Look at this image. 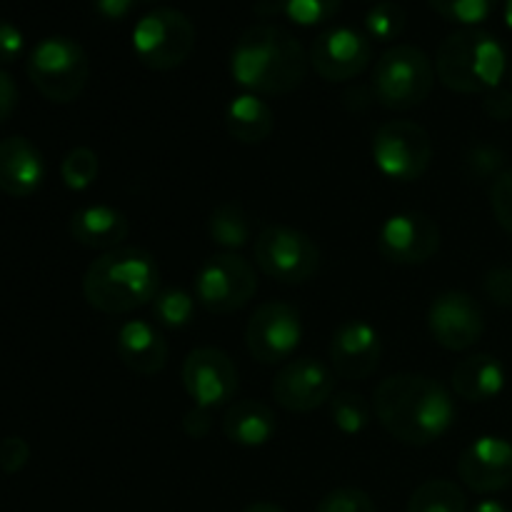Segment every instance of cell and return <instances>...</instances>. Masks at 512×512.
Instances as JSON below:
<instances>
[{"mask_svg": "<svg viewBox=\"0 0 512 512\" xmlns=\"http://www.w3.org/2000/svg\"><path fill=\"white\" fill-rule=\"evenodd\" d=\"M378 250L398 265H423L440 250V228L425 213H398L383 223Z\"/></svg>", "mask_w": 512, "mask_h": 512, "instance_id": "2e32d148", "label": "cell"}, {"mask_svg": "<svg viewBox=\"0 0 512 512\" xmlns=\"http://www.w3.org/2000/svg\"><path fill=\"white\" fill-rule=\"evenodd\" d=\"M183 430L195 440L208 438V433L213 430V418H210V410L198 408V405H195L193 410H188L183 418Z\"/></svg>", "mask_w": 512, "mask_h": 512, "instance_id": "ab89813d", "label": "cell"}, {"mask_svg": "<svg viewBox=\"0 0 512 512\" xmlns=\"http://www.w3.org/2000/svg\"><path fill=\"white\" fill-rule=\"evenodd\" d=\"M503 18H505V25L512 30V0H505L503 5Z\"/></svg>", "mask_w": 512, "mask_h": 512, "instance_id": "f6af8a7d", "label": "cell"}, {"mask_svg": "<svg viewBox=\"0 0 512 512\" xmlns=\"http://www.w3.org/2000/svg\"><path fill=\"white\" fill-rule=\"evenodd\" d=\"M278 430V418L273 410L258 400H240L230 405L223 418V433L230 443L243 448H258L265 445Z\"/></svg>", "mask_w": 512, "mask_h": 512, "instance_id": "603a6c76", "label": "cell"}, {"mask_svg": "<svg viewBox=\"0 0 512 512\" xmlns=\"http://www.w3.org/2000/svg\"><path fill=\"white\" fill-rule=\"evenodd\" d=\"M435 85V65L415 45L385 50L373 68L375 100L388 110H413L428 100Z\"/></svg>", "mask_w": 512, "mask_h": 512, "instance_id": "5b68a950", "label": "cell"}, {"mask_svg": "<svg viewBox=\"0 0 512 512\" xmlns=\"http://www.w3.org/2000/svg\"><path fill=\"white\" fill-rule=\"evenodd\" d=\"M243 512H285V510L278 508V505H273V503H253V505H248Z\"/></svg>", "mask_w": 512, "mask_h": 512, "instance_id": "ee69618b", "label": "cell"}, {"mask_svg": "<svg viewBox=\"0 0 512 512\" xmlns=\"http://www.w3.org/2000/svg\"><path fill=\"white\" fill-rule=\"evenodd\" d=\"M68 228L75 243L93 250H105V253L120 248V243L130 233L125 213L110 208V205H85V208L75 210Z\"/></svg>", "mask_w": 512, "mask_h": 512, "instance_id": "44dd1931", "label": "cell"}, {"mask_svg": "<svg viewBox=\"0 0 512 512\" xmlns=\"http://www.w3.org/2000/svg\"><path fill=\"white\" fill-rule=\"evenodd\" d=\"M208 235L220 248L238 250L248 243L250 238V220L240 203H220L208 218Z\"/></svg>", "mask_w": 512, "mask_h": 512, "instance_id": "d4e9b609", "label": "cell"}, {"mask_svg": "<svg viewBox=\"0 0 512 512\" xmlns=\"http://www.w3.org/2000/svg\"><path fill=\"white\" fill-rule=\"evenodd\" d=\"M225 130L230 138L245 145H258L270 138L275 128V118L270 105L253 93H243L233 98L223 115Z\"/></svg>", "mask_w": 512, "mask_h": 512, "instance_id": "cb8c5ba5", "label": "cell"}, {"mask_svg": "<svg viewBox=\"0 0 512 512\" xmlns=\"http://www.w3.org/2000/svg\"><path fill=\"white\" fill-rule=\"evenodd\" d=\"M375 415L380 425L405 445L435 443L455 423L453 395L425 375H390L375 388Z\"/></svg>", "mask_w": 512, "mask_h": 512, "instance_id": "6da1fadb", "label": "cell"}, {"mask_svg": "<svg viewBox=\"0 0 512 512\" xmlns=\"http://www.w3.org/2000/svg\"><path fill=\"white\" fill-rule=\"evenodd\" d=\"M383 343L368 320H348L330 340V365L343 380H365L378 370Z\"/></svg>", "mask_w": 512, "mask_h": 512, "instance_id": "ac0fdd59", "label": "cell"}, {"mask_svg": "<svg viewBox=\"0 0 512 512\" xmlns=\"http://www.w3.org/2000/svg\"><path fill=\"white\" fill-rule=\"evenodd\" d=\"M493 215L508 233H512V168L503 170L490 188Z\"/></svg>", "mask_w": 512, "mask_h": 512, "instance_id": "836d02e7", "label": "cell"}, {"mask_svg": "<svg viewBox=\"0 0 512 512\" xmlns=\"http://www.w3.org/2000/svg\"><path fill=\"white\" fill-rule=\"evenodd\" d=\"M468 500L453 480H428L410 495L408 512H465Z\"/></svg>", "mask_w": 512, "mask_h": 512, "instance_id": "484cf974", "label": "cell"}, {"mask_svg": "<svg viewBox=\"0 0 512 512\" xmlns=\"http://www.w3.org/2000/svg\"><path fill=\"white\" fill-rule=\"evenodd\" d=\"M310 65L315 73L328 83H343V80L358 78L373 60V43L365 33L338 25L328 28L313 40L308 53Z\"/></svg>", "mask_w": 512, "mask_h": 512, "instance_id": "7c38bea8", "label": "cell"}, {"mask_svg": "<svg viewBox=\"0 0 512 512\" xmlns=\"http://www.w3.org/2000/svg\"><path fill=\"white\" fill-rule=\"evenodd\" d=\"M98 173L100 160L90 148H73L60 163V178H63L65 188L75 190V193L88 190L98 180Z\"/></svg>", "mask_w": 512, "mask_h": 512, "instance_id": "f1b7e54d", "label": "cell"}, {"mask_svg": "<svg viewBox=\"0 0 512 512\" xmlns=\"http://www.w3.org/2000/svg\"><path fill=\"white\" fill-rule=\"evenodd\" d=\"M138 0H93V8L108 20H123Z\"/></svg>", "mask_w": 512, "mask_h": 512, "instance_id": "b9f144b4", "label": "cell"}, {"mask_svg": "<svg viewBox=\"0 0 512 512\" xmlns=\"http://www.w3.org/2000/svg\"><path fill=\"white\" fill-rule=\"evenodd\" d=\"M45 180V160L40 150L23 135L0 140V190L10 198L38 193Z\"/></svg>", "mask_w": 512, "mask_h": 512, "instance_id": "d6986e66", "label": "cell"}, {"mask_svg": "<svg viewBox=\"0 0 512 512\" xmlns=\"http://www.w3.org/2000/svg\"><path fill=\"white\" fill-rule=\"evenodd\" d=\"M483 110L493 120H510L512 118V90L493 88L483 95Z\"/></svg>", "mask_w": 512, "mask_h": 512, "instance_id": "f35d334b", "label": "cell"}, {"mask_svg": "<svg viewBox=\"0 0 512 512\" xmlns=\"http://www.w3.org/2000/svg\"><path fill=\"white\" fill-rule=\"evenodd\" d=\"M195 25L175 8H153L135 23L133 50L150 70H175L195 48Z\"/></svg>", "mask_w": 512, "mask_h": 512, "instance_id": "52a82bcc", "label": "cell"}, {"mask_svg": "<svg viewBox=\"0 0 512 512\" xmlns=\"http://www.w3.org/2000/svg\"><path fill=\"white\" fill-rule=\"evenodd\" d=\"M118 358L135 375H155L168 363V343L163 333L148 320H128L118 330Z\"/></svg>", "mask_w": 512, "mask_h": 512, "instance_id": "ffe728a7", "label": "cell"}, {"mask_svg": "<svg viewBox=\"0 0 512 512\" xmlns=\"http://www.w3.org/2000/svg\"><path fill=\"white\" fill-rule=\"evenodd\" d=\"M255 263L268 278L285 285L308 283L320 268V250L303 230L268 225L255 240Z\"/></svg>", "mask_w": 512, "mask_h": 512, "instance_id": "ba28073f", "label": "cell"}, {"mask_svg": "<svg viewBox=\"0 0 512 512\" xmlns=\"http://www.w3.org/2000/svg\"><path fill=\"white\" fill-rule=\"evenodd\" d=\"M30 460V445L18 435L0 440V470L8 475L20 473Z\"/></svg>", "mask_w": 512, "mask_h": 512, "instance_id": "8d00e7d4", "label": "cell"}, {"mask_svg": "<svg viewBox=\"0 0 512 512\" xmlns=\"http://www.w3.org/2000/svg\"><path fill=\"white\" fill-rule=\"evenodd\" d=\"M458 475L473 493L490 495L512 485V445L498 435H483L463 450Z\"/></svg>", "mask_w": 512, "mask_h": 512, "instance_id": "e0dca14e", "label": "cell"}, {"mask_svg": "<svg viewBox=\"0 0 512 512\" xmlns=\"http://www.w3.org/2000/svg\"><path fill=\"white\" fill-rule=\"evenodd\" d=\"M310 58L303 43L278 25H253L230 53L235 83L253 95H288L303 85Z\"/></svg>", "mask_w": 512, "mask_h": 512, "instance_id": "7a4b0ae2", "label": "cell"}, {"mask_svg": "<svg viewBox=\"0 0 512 512\" xmlns=\"http://www.w3.org/2000/svg\"><path fill=\"white\" fill-rule=\"evenodd\" d=\"M330 418H333V425L340 433L358 435L368 428L373 415H370V408L363 400V395L343 390V393L330 398Z\"/></svg>", "mask_w": 512, "mask_h": 512, "instance_id": "4316f807", "label": "cell"}, {"mask_svg": "<svg viewBox=\"0 0 512 512\" xmlns=\"http://www.w3.org/2000/svg\"><path fill=\"white\" fill-rule=\"evenodd\" d=\"M435 13L460 25H478L493 15L498 0H428Z\"/></svg>", "mask_w": 512, "mask_h": 512, "instance_id": "1f68e13d", "label": "cell"}, {"mask_svg": "<svg viewBox=\"0 0 512 512\" xmlns=\"http://www.w3.org/2000/svg\"><path fill=\"white\" fill-rule=\"evenodd\" d=\"M28 78L50 103H73L88 85L90 60L73 38L50 35L30 50Z\"/></svg>", "mask_w": 512, "mask_h": 512, "instance_id": "8992f818", "label": "cell"}, {"mask_svg": "<svg viewBox=\"0 0 512 512\" xmlns=\"http://www.w3.org/2000/svg\"><path fill=\"white\" fill-rule=\"evenodd\" d=\"M343 0H275V13H283L290 23L313 28L328 23L340 10Z\"/></svg>", "mask_w": 512, "mask_h": 512, "instance_id": "4dcf8cb0", "label": "cell"}, {"mask_svg": "<svg viewBox=\"0 0 512 512\" xmlns=\"http://www.w3.org/2000/svg\"><path fill=\"white\" fill-rule=\"evenodd\" d=\"M25 48V38L18 25L0 20V65H8L20 58Z\"/></svg>", "mask_w": 512, "mask_h": 512, "instance_id": "74e56055", "label": "cell"}, {"mask_svg": "<svg viewBox=\"0 0 512 512\" xmlns=\"http://www.w3.org/2000/svg\"><path fill=\"white\" fill-rule=\"evenodd\" d=\"M315 512H375V503L363 490L338 488L320 500Z\"/></svg>", "mask_w": 512, "mask_h": 512, "instance_id": "d6a6232c", "label": "cell"}, {"mask_svg": "<svg viewBox=\"0 0 512 512\" xmlns=\"http://www.w3.org/2000/svg\"><path fill=\"white\" fill-rule=\"evenodd\" d=\"M503 163H505V155L500 153L498 148L493 145H478L475 150H470L468 155V168L470 175L475 178H490V175H500L503 173Z\"/></svg>", "mask_w": 512, "mask_h": 512, "instance_id": "e575fe53", "label": "cell"}, {"mask_svg": "<svg viewBox=\"0 0 512 512\" xmlns=\"http://www.w3.org/2000/svg\"><path fill=\"white\" fill-rule=\"evenodd\" d=\"M508 70L505 48L493 33L463 28L440 43L435 75L453 93L485 95L498 88Z\"/></svg>", "mask_w": 512, "mask_h": 512, "instance_id": "277c9868", "label": "cell"}, {"mask_svg": "<svg viewBox=\"0 0 512 512\" xmlns=\"http://www.w3.org/2000/svg\"><path fill=\"white\" fill-rule=\"evenodd\" d=\"M375 168L390 180L410 183L423 178L433 160V140L413 120H390L373 135Z\"/></svg>", "mask_w": 512, "mask_h": 512, "instance_id": "9c48e42d", "label": "cell"}, {"mask_svg": "<svg viewBox=\"0 0 512 512\" xmlns=\"http://www.w3.org/2000/svg\"><path fill=\"white\" fill-rule=\"evenodd\" d=\"M258 290V275L245 258L233 253L213 255L195 275V298L208 313L228 315L250 303Z\"/></svg>", "mask_w": 512, "mask_h": 512, "instance_id": "30bf717a", "label": "cell"}, {"mask_svg": "<svg viewBox=\"0 0 512 512\" xmlns=\"http://www.w3.org/2000/svg\"><path fill=\"white\" fill-rule=\"evenodd\" d=\"M428 328L435 343L445 350H468L483 338V308L473 295L463 290H448L430 303Z\"/></svg>", "mask_w": 512, "mask_h": 512, "instance_id": "4fadbf2b", "label": "cell"}, {"mask_svg": "<svg viewBox=\"0 0 512 512\" xmlns=\"http://www.w3.org/2000/svg\"><path fill=\"white\" fill-rule=\"evenodd\" d=\"M510 85H512V63H510Z\"/></svg>", "mask_w": 512, "mask_h": 512, "instance_id": "7dc6e473", "label": "cell"}, {"mask_svg": "<svg viewBox=\"0 0 512 512\" xmlns=\"http://www.w3.org/2000/svg\"><path fill=\"white\" fill-rule=\"evenodd\" d=\"M473 512H510V510L505 508L503 503H498V500H483V503L475 505Z\"/></svg>", "mask_w": 512, "mask_h": 512, "instance_id": "7bdbcfd3", "label": "cell"}, {"mask_svg": "<svg viewBox=\"0 0 512 512\" xmlns=\"http://www.w3.org/2000/svg\"><path fill=\"white\" fill-rule=\"evenodd\" d=\"M185 393L198 408H218L238 393V368L218 348H198L183 363Z\"/></svg>", "mask_w": 512, "mask_h": 512, "instance_id": "9a60e30c", "label": "cell"}, {"mask_svg": "<svg viewBox=\"0 0 512 512\" xmlns=\"http://www.w3.org/2000/svg\"><path fill=\"white\" fill-rule=\"evenodd\" d=\"M303 340V323L293 305L270 303L258 305L245 328V345L250 355L263 365H278L293 358Z\"/></svg>", "mask_w": 512, "mask_h": 512, "instance_id": "8fae6325", "label": "cell"}, {"mask_svg": "<svg viewBox=\"0 0 512 512\" xmlns=\"http://www.w3.org/2000/svg\"><path fill=\"white\" fill-rule=\"evenodd\" d=\"M483 290L495 305H500V308H512V268L500 265V268L490 270L483 280Z\"/></svg>", "mask_w": 512, "mask_h": 512, "instance_id": "d590c367", "label": "cell"}, {"mask_svg": "<svg viewBox=\"0 0 512 512\" xmlns=\"http://www.w3.org/2000/svg\"><path fill=\"white\" fill-rule=\"evenodd\" d=\"M15 105H18V85L5 70H0V125L13 115Z\"/></svg>", "mask_w": 512, "mask_h": 512, "instance_id": "60d3db41", "label": "cell"}, {"mask_svg": "<svg viewBox=\"0 0 512 512\" xmlns=\"http://www.w3.org/2000/svg\"><path fill=\"white\" fill-rule=\"evenodd\" d=\"M160 293V268L143 248H115L90 263L83 295L95 310L125 315L153 303Z\"/></svg>", "mask_w": 512, "mask_h": 512, "instance_id": "3957f363", "label": "cell"}, {"mask_svg": "<svg viewBox=\"0 0 512 512\" xmlns=\"http://www.w3.org/2000/svg\"><path fill=\"white\" fill-rule=\"evenodd\" d=\"M150 305H153V318L158 320L160 325H165V328L178 330L193 323L195 300L193 295H188L185 290H160Z\"/></svg>", "mask_w": 512, "mask_h": 512, "instance_id": "83f0119b", "label": "cell"}, {"mask_svg": "<svg viewBox=\"0 0 512 512\" xmlns=\"http://www.w3.org/2000/svg\"><path fill=\"white\" fill-rule=\"evenodd\" d=\"M505 388V368L488 353L468 355L453 370V390L468 403H488Z\"/></svg>", "mask_w": 512, "mask_h": 512, "instance_id": "7402d4cb", "label": "cell"}, {"mask_svg": "<svg viewBox=\"0 0 512 512\" xmlns=\"http://www.w3.org/2000/svg\"><path fill=\"white\" fill-rule=\"evenodd\" d=\"M273 395L290 413H313L335 395V373L315 358H295L275 375Z\"/></svg>", "mask_w": 512, "mask_h": 512, "instance_id": "5bb4252c", "label": "cell"}, {"mask_svg": "<svg viewBox=\"0 0 512 512\" xmlns=\"http://www.w3.org/2000/svg\"><path fill=\"white\" fill-rule=\"evenodd\" d=\"M405 25H408V15H405L400 3L383 0V3L373 5L365 13V30H368L370 38L380 40V43H390V40L400 38Z\"/></svg>", "mask_w": 512, "mask_h": 512, "instance_id": "f546056e", "label": "cell"}, {"mask_svg": "<svg viewBox=\"0 0 512 512\" xmlns=\"http://www.w3.org/2000/svg\"><path fill=\"white\" fill-rule=\"evenodd\" d=\"M138 3H158V0H138Z\"/></svg>", "mask_w": 512, "mask_h": 512, "instance_id": "bcb514c9", "label": "cell"}]
</instances>
